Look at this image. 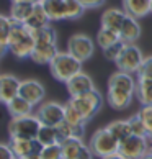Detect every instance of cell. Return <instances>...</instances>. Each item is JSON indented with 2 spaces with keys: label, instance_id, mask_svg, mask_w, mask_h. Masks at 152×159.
Instances as JSON below:
<instances>
[{
  "label": "cell",
  "instance_id": "cell-1",
  "mask_svg": "<svg viewBox=\"0 0 152 159\" xmlns=\"http://www.w3.org/2000/svg\"><path fill=\"white\" fill-rule=\"evenodd\" d=\"M8 44H10V52L16 59H30L34 46H36V41L31 34V30L25 23L13 21Z\"/></svg>",
  "mask_w": 152,
  "mask_h": 159
},
{
  "label": "cell",
  "instance_id": "cell-2",
  "mask_svg": "<svg viewBox=\"0 0 152 159\" xmlns=\"http://www.w3.org/2000/svg\"><path fill=\"white\" fill-rule=\"evenodd\" d=\"M82 66H84V62L79 61L77 57L74 54H71L69 51H59L54 59L51 61L49 70H51V75L56 80L66 84V82L71 80L75 74L82 72Z\"/></svg>",
  "mask_w": 152,
  "mask_h": 159
},
{
  "label": "cell",
  "instance_id": "cell-3",
  "mask_svg": "<svg viewBox=\"0 0 152 159\" xmlns=\"http://www.w3.org/2000/svg\"><path fill=\"white\" fill-rule=\"evenodd\" d=\"M89 146L93 152V156L97 157H106V156H111V154H116L119 151V141L116 139L111 133L105 128H98L95 133L90 136V141H89Z\"/></svg>",
  "mask_w": 152,
  "mask_h": 159
},
{
  "label": "cell",
  "instance_id": "cell-4",
  "mask_svg": "<svg viewBox=\"0 0 152 159\" xmlns=\"http://www.w3.org/2000/svg\"><path fill=\"white\" fill-rule=\"evenodd\" d=\"M43 123L39 121L36 113L11 118L8 121V136L10 138H28V139H36L38 131Z\"/></svg>",
  "mask_w": 152,
  "mask_h": 159
},
{
  "label": "cell",
  "instance_id": "cell-5",
  "mask_svg": "<svg viewBox=\"0 0 152 159\" xmlns=\"http://www.w3.org/2000/svg\"><path fill=\"white\" fill-rule=\"evenodd\" d=\"M69 100L75 105V108L80 111V115L84 116L85 121H90L103 107V97L97 87L85 93H82V95L71 97Z\"/></svg>",
  "mask_w": 152,
  "mask_h": 159
},
{
  "label": "cell",
  "instance_id": "cell-6",
  "mask_svg": "<svg viewBox=\"0 0 152 159\" xmlns=\"http://www.w3.org/2000/svg\"><path fill=\"white\" fill-rule=\"evenodd\" d=\"M144 57L145 56L142 54V51H141L139 46H136L134 43H126L123 51H121V54L118 56V59L115 61V64L119 70L136 74L137 69L141 67Z\"/></svg>",
  "mask_w": 152,
  "mask_h": 159
},
{
  "label": "cell",
  "instance_id": "cell-7",
  "mask_svg": "<svg viewBox=\"0 0 152 159\" xmlns=\"http://www.w3.org/2000/svg\"><path fill=\"white\" fill-rule=\"evenodd\" d=\"M67 51L71 52V54H74L79 61L85 62V61H89L93 56V52H95V41H93L89 34L75 33L67 41Z\"/></svg>",
  "mask_w": 152,
  "mask_h": 159
},
{
  "label": "cell",
  "instance_id": "cell-8",
  "mask_svg": "<svg viewBox=\"0 0 152 159\" xmlns=\"http://www.w3.org/2000/svg\"><path fill=\"white\" fill-rule=\"evenodd\" d=\"M149 141L147 136H137L131 134L119 143V154L126 159H141L145 152H149Z\"/></svg>",
  "mask_w": 152,
  "mask_h": 159
},
{
  "label": "cell",
  "instance_id": "cell-9",
  "mask_svg": "<svg viewBox=\"0 0 152 159\" xmlns=\"http://www.w3.org/2000/svg\"><path fill=\"white\" fill-rule=\"evenodd\" d=\"M62 159H93V152L89 144L84 143V138L71 136L61 141Z\"/></svg>",
  "mask_w": 152,
  "mask_h": 159
},
{
  "label": "cell",
  "instance_id": "cell-10",
  "mask_svg": "<svg viewBox=\"0 0 152 159\" xmlns=\"http://www.w3.org/2000/svg\"><path fill=\"white\" fill-rule=\"evenodd\" d=\"M36 116L43 125L57 126L61 121H64V105L56 102V100L43 102L41 105H38Z\"/></svg>",
  "mask_w": 152,
  "mask_h": 159
},
{
  "label": "cell",
  "instance_id": "cell-11",
  "mask_svg": "<svg viewBox=\"0 0 152 159\" xmlns=\"http://www.w3.org/2000/svg\"><path fill=\"white\" fill-rule=\"evenodd\" d=\"M10 146L16 159H25L31 156H39L43 144L38 139H28V138H10Z\"/></svg>",
  "mask_w": 152,
  "mask_h": 159
},
{
  "label": "cell",
  "instance_id": "cell-12",
  "mask_svg": "<svg viewBox=\"0 0 152 159\" xmlns=\"http://www.w3.org/2000/svg\"><path fill=\"white\" fill-rule=\"evenodd\" d=\"M18 95H21L23 98H26L33 107H38V105H41L44 102L46 87L36 79H25V80H21Z\"/></svg>",
  "mask_w": 152,
  "mask_h": 159
},
{
  "label": "cell",
  "instance_id": "cell-13",
  "mask_svg": "<svg viewBox=\"0 0 152 159\" xmlns=\"http://www.w3.org/2000/svg\"><path fill=\"white\" fill-rule=\"evenodd\" d=\"M136 85H137V79H134L131 72H124V70H119V69L113 72L108 79L110 90H123L136 95Z\"/></svg>",
  "mask_w": 152,
  "mask_h": 159
},
{
  "label": "cell",
  "instance_id": "cell-14",
  "mask_svg": "<svg viewBox=\"0 0 152 159\" xmlns=\"http://www.w3.org/2000/svg\"><path fill=\"white\" fill-rule=\"evenodd\" d=\"M21 80L13 74H0V103L7 105L20 93Z\"/></svg>",
  "mask_w": 152,
  "mask_h": 159
},
{
  "label": "cell",
  "instance_id": "cell-15",
  "mask_svg": "<svg viewBox=\"0 0 152 159\" xmlns=\"http://www.w3.org/2000/svg\"><path fill=\"white\" fill-rule=\"evenodd\" d=\"M66 87H67L69 95H71V97H77V95H82V93L95 89V84H93V79L90 77V75L82 70V72L75 74L71 80L66 82Z\"/></svg>",
  "mask_w": 152,
  "mask_h": 159
},
{
  "label": "cell",
  "instance_id": "cell-16",
  "mask_svg": "<svg viewBox=\"0 0 152 159\" xmlns=\"http://www.w3.org/2000/svg\"><path fill=\"white\" fill-rule=\"evenodd\" d=\"M123 10L132 18H144L152 13V0H123Z\"/></svg>",
  "mask_w": 152,
  "mask_h": 159
},
{
  "label": "cell",
  "instance_id": "cell-17",
  "mask_svg": "<svg viewBox=\"0 0 152 159\" xmlns=\"http://www.w3.org/2000/svg\"><path fill=\"white\" fill-rule=\"evenodd\" d=\"M59 52L57 49V43L54 44H36L34 46V49L31 52L30 59L34 62V64H41V66H44V64H51V61L56 57V54Z\"/></svg>",
  "mask_w": 152,
  "mask_h": 159
},
{
  "label": "cell",
  "instance_id": "cell-18",
  "mask_svg": "<svg viewBox=\"0 0 152 159\" xmlns=\"http://www.w3.org/2000/svg\"><path fill=\"white\" fill-rule=\"evenodd\" d=\"M126 15L128 13L124 10H121V8H108V10H105L103 15H102V20H100L102 26L119 33L123 23H124Z\"/></svg>",
  "mask_w": 152,
  "mask_h": 159
},
{
  "label": "cell",
  "instance_id": "cell-19",
  "mask_svg": "<svg viewBox=\"0 0 152 159\" xmlns=\"http://www.w3.org/2000/svg\"><path fill=\"white\" fill-rule=\"evenodd\" d=\"M51 21L67 20V0H39Z\"/></svg>",
  "mask_w": 152,
  "mask_h": 159
},
{
  "label": "cell",
  "instance_id": "cell-20",
  "mask_svg": "<svg viewBox=\"0 0 152 159\" xmlns=\"http://www.w3.org/2000/svg\"><path fill=\"white\" fill-rule=\"evenodd\" d=\"M141 25H139L137 18H132V16L126 15L124 23H123L121 30H119V36L124 43H136L141 36Z\"/></svg>",
  "mask_w": 152,
  "mask_h": 159
},
{
  "label": "cell",
  "instance_id": "cell-21",
  "mask_svg": "<svg viewBox=\"0 0 152 159\" xmlns=\"http://www.w3.org/2000/svg\"><path fill=\"white\" fill-rule=\"evenodd\" d=\"M7 111L11 118H18V116H26L33 113V105L28 102L26 98H23L21 95H16L15 98H11L10 102L5 105Z\"/></svg>",
  "mask_w": 152,
  "mask_h": 159
},
{
  "label": "cell",
  "instance_id": "cell-22",
  "mask_svg": "<svg viewBox=\"0 0 152 159\" xmlns=\"http://www.w3.org/2000/svg\"><path fill=\"white\" fill-rule=\"evenodd\" d=\"M49 23H51V20H49L48 13H46L43 3L38 2V3H34V8H33L30 18L26 20L25 25L30 28V30H38V28H43L46 25H49Z\"/></svg>",
  "mask_w": 152,
  "mask_h": 159
},
{
  "label": "cell",
  "instance_id": "cell-23",
  "mask_svg": "<svg viewBox=\"0 0 152 159\" xmlns=\"http://www.w3.org/2000/svg\"><path fill=\"white\" fill-rule=\"evenodd\" d=\"M134 93L129 92H123V90H110L108 89V103L110 107L115 110H124L132 103L134 100Z\"/></svg>",
  "mask_w": 152,
  "mask_h": 159
},
{
  "label": "cell",
  "instance_id": "cell-24",
  "mask_svg": "<svg viewBox=\"0 0 152 159\" xmlns=\"http://www.w3.org/2000/svg\"><path fill=\"white\" fill-rule=\"evenodd\" d=\"M33 8H34V3H30V2H11L10 16H11L13 21L26 23V20L30 18V15L33 11Z\"/></svg>",
  "mask_w": 152,
  "mask_h": 159
},
{
  "label": "cell",
  "instance_id": "cell-25",
  "mask_svg": "<svg viewBox=\"0 0 152 159\" xmlns=\"http://www.w3.org/2000/svg\"><path fill=\"white\" fill-rule=\"evenodd\" d=\"M106 129L119 141V143H121L123 139H126L128 136H131V134H132L129 120H115V121H110L108 125H106Z\"/></svg>",
  "mask_w": 152,
  "mask_h": 159
},
{
  "label": "cell",
  "instance_id": "cell-26",
  "mask_svg": "<svg viewBox=\"0 0 152 159\" xmlns=\"http://www.w3.org/2000/svg\"><path fill=\"white\" fill-rule=\"evenodd\" d=\"M31 34L36 44H54L57 43V33L51 25H46L38 30H31Z\"/></svg>",
  "mask_w": 152,
  "mask_h": 159
},
{
  "label": "cell",
  "instance_id": "cell-27",
  "mask_svg": "<svg viewBox=\"0 0 152 159\" xmlns=\"http://www.w3.org/2000/svg\"><path fill=\"white\" fill-rule=\"evenodd\" d=\"M121 41V36L118 31H113V30H108V28H100L97 33V44L100 46L102 49H106L110 46H113L115 43Z\"/></svg>",
  "mask_w": 152,
  "mask_h": 159
},
{
  "label": "cell",
  "instance_id": "cell-28",
  "mask_svg": "<svg viewBox=\"0 0 152 159\" xmlns=\"http://www.w3.org/2000/svg\"><path fill=\"white\" fill-rule=\"evenodd\" d=\"M136 98L141 105H152V80L137 79Z\"/></svg>",
  "mask_w": 152,
  "mask_h": 159
},
{
  "label": "cell",
  "instance_id": "cell-29",
  "mask_svg": "<svg viewBox=\"0 0 152 159\" xmlns=\"http://www.w3.org/2000/svg\"><path fill=\"white\" fill-rule=\"evenodd\" d=\"M36 139L39 141L43 146H49V144H56L59 143V138H57V131L56 126H49V125H41Z\"/></svg>",
  "mask_w": 152,
  "mask_h": 159
},
{
  "label": "cell",
  "instance_id": "cell-30",
  "mask_svg": "<svg viewBox=\"0 0 152 159\" xmlns=\"http://www.w3.org/2000/svg\"><path fill=\"white\" fill-rule=\"evenodd\" d=\"M64 120L67 123H71V125H74V126H80V125H85L87 123L71 100H69L67 103H64Z\"/></svg>",
  "mask_w": 152,
  "mask_h": 159
},
{
  "label": "cell",
  "instance_id": "cell-31",
  "mask_svg": "<svg viewBox=\"0 0 152 159\" xmlns=\"http://www.w3.org/2000/svg\"><path fill=\"white\" fill-rule=\"evenodd\" d=\"M13 26V20L8 15H0V43L8 44V38H10V31ZM10 46V44H8Z\"/></svg>",
  "mask_w": 152,
  "mask_h": 159
},
{
  "label": "cell",
  "instance_id": "cell-32",
  "mask_svg": "<svg viewBox=\"0 0 152 159\" xmlns=\"http://www.w3.org/2000/svg\"><path fill=\"white\" fill-rule=\"evenodd\" d=\"M85 10L79 0H67V20H79Z\"/></svg>",
  "mask_w": 152,
  "mask_h": 159
},
{
  "label": "cell",
  "instance_id": "cell-33",
  "mask_svg": "<svg viewBox=\"0 0 152 159\" xmlns=\"http://www.w3.org/2000/svg\"><path fill=\"white\" fill-rule=\"evenodd\" d=\"M39 157H41V159H62V148H61V143L49 144V146H43Z\"/></svg>",
  "mask_w": 152,
  "mask_h": 159
},
{
  "label": "cell",
  "instance_id": "cell-34",
  "mask_svg": "<svg viewBox=\"0 0 152 159\" xmlns=\"http://www.w3.org/2000/svg\"><path fill=\"white\" fill-rule=\"evenodd\" d=\"M137 115L147 129V136H152V105H142L137 110Z\"/></svg>",
  "mask_w": 152,
  "mask_h": 159
},
{
  "label": "cell",
  "instance_id": "cell-35",
  "mask_svg": "<svg viewBox=\"0 0 152 159\" xmlns=\"http://www.w3.org/2000/svg\"><path fill=\"white\" fill-rule=\"evenodd\" d=\"M136 79L152 80V56H145L141 64V67L136 72Z\"/></svg>",
  "mask_w": 152,
  "mask_h": 159
},
{
  "label": "cell",
  "instance_id": "cell-36",
  "mask_svg": "<svg viewBox=\"0 0 152 159\" xmlns=\"http://www.w3.org/2000/svg\"><path fill=\"white\" fill-rule=\"evenodd\" d=\"M129 125H131V131H132V134H137V136H147V129H145V126H144V123H142V120L139 118V115L136 113V115H132V116H129Z\"/></svg>",
  "mask_w": 152,
  "mask_h": 159
},
{
  "label": "cell",
  "instance_id": "cell-37",
  "mask_svg": "<svg viewBox=\"0 0 152 159\" xmlns=\"http://www.w3.org/2000/svg\"><path fill=\"white\" fill-rule=\"evenodd\" d=\"M124 41H118V43H115L113 46H110V48H106V49H103V54H105V57L106 59H110V61H116L118 59V56L121 54V51H123V48H124Z\"/></svg>",
  "mask_w": 152,
  "mask_h": 159
},
{
  "label": "cell",
  "instance_id": "cell-38",
  "mask_svg": "<svg viewBox=\"0 0 152 159\" xmlns=\"http://www.w3.org/2000/svg\"><path fill=\"white\" fill-rule=\"evenodd\" d=\"M0 159H16L10 143H0Z\"/></svg>",
  "mask_w": 152,
  "mask_h": 159
},
{
  "label": "cell",
  "instance_id": "cell-39",
  "mask_svg": "<svg viewBox=\"0 0 152 159\" xmlns=\"http://www.w3.org/2000/svg\"><path fill=\"white\" fill-rule=\"evenodd\" d=\"M79 2L84 5L87 10H90V8H98V7H102V5L105 3V0H79Z\"/></svg>",
  "mask_w": 152,
  "mask_h": 159
},
{
  "label": "cell",
  "instance_id": "cell-40",
  "mask_svg": "<svg viewBox=\"0 0 152 159\" xmlns=\"http://www.w3.org/2000/svg\"><path fill=\"white\" fill-rule=\"evenodd\" d=\"M7 52H10V46L8 44H3V43H0V57L5 56Z\"/></svg>",
  "mask_w": 152,
  "mask_h": 159
},
{
  "label": "cell",
  "instance_id": "cell-41",
  "mask_svg": "<svg viewBox=\"0 0 152 159\" xmlns=\"http://www.w3.org/2000/svg\"><path fill=\"white\" fill-rule=\"evenodd\" d=\"M103 159H126L124 156H121L119 152H116V154H111V156H106V157H103Z\"/></svg>",
  "mask_w": 152,
  "mask_h": 159
},
{
  "label": "cell",
  "instance_id": "cell-42",
  "mask_svg": "<svg viewBox=\"0 0 152 159\" xmlns=\"http://www.w3.org/2000/svg\"><path fill=\"white\" fill-rule=\"evenodd\" d=\"M11 2H30V3H36L39 0H11Z\"/></svg>",
  "mask_w": 152,
  "mask_h": 159
},
{
  "label": "cell",
  "instance_id": "cell-43",
  "mask_svg": "<svg viewBox=\"0 0 152 159\" xmlns=\"http://www.w3.org/2000/svg\"><path fill=\"white\" fill-rule=\"evenodd\" d=\"M141 159H152V151H149V152H145V154L141 157Z\"/></svg>",
  "mask_w": 152,
  "mask_h": 159
},
{
  "label": "cell",
  "instance_id": "cell-44",
  "mask_svg": "<svg viewBox=\"0 0 152 159\" xmlns=\"http://www.w3.org/2000/svg\"><path fill=\"white\" fill-rule=\"evenodd\" d=\"M147 141H149V149L152 151V136H147Z\"/></svg>",
  "mask_w": 152,
  "mask_h": 159
},
{
  "label": "cell",
  "instance_id": "cell-45",
  "mask_svg": "<svg viewBox=\"0 0 152 159\" xmlns=\"http://www.w3.org/2000/svg\"><path fill=\"white\" fill-rule=\"evenodd\" d=\"M25 159H41L39 156H31V157H25Z\"/></svg>",
  "mask_w": 152,
  "mask_h": 159
}]
</instances>
